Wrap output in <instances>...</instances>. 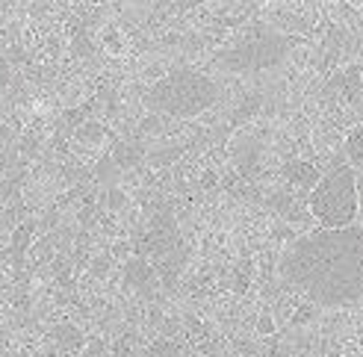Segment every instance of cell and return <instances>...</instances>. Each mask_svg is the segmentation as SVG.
I'll list each match as a JSON object with an SVG mask.
<instances>
[{
	"mask_svg": "<svg viewBox=\"0 0 363 357\" xmlns=\"http://www.w3.org/2000/svg\"><path fill=\"white\" fill-rule=\"evenodd\" d=\"M139 157H142V148L139 145H127V142H121V145H116V151H113V163L121 166V169H127V166H136Z\"/></svg>",
	"mask_w": 363,
	"mask_h": 357,
	"instance_id": "obj_8",
	"label": "cell"
},
{
	"mask_svg": "<svg viewBox=\"0 0 363 357\" xmlns=\"http://www.w3.org/2000/svg\"><path fill=\"white\" fill-rule=\"evenodd\" d=\"M311 216L322 227H349L357 219V174L352 166H337L311 192Z\"/></svg>",
	"mask_w": 363,
	"mask_h": 357,
	"instance_id": "obj_4",
	"label": "cell"
},
{
	"mask_svg": "<svg viewBox=\"0 0 363 357\" xmlns=\"http://www.w3.org/2000/svg\"><path fill=\"white\" fill-rule=\"evenodd\" d=\"M284 177L293 186H298V189H313L316 183H319V171H316V166H311V163H301V159H289V163H284Z\"/></svg>",
	"mask_w": 363,
	"mask_h": 357,
	"instance_id": "obj_6",
	"label": "cell"
},
{
	"mask_svg": "<svg viewBox=\"0 0 363 357\" xmlns=\"http://www.w3.org/2000/svg\"><path fill=\"white\" fill-rule=\"evenodd\" d=\"M53 336H57V343L62 348H77L83 343V334L74 325H57V328H53Z\"/></svg>",
	"mask_w": 363,
	"mask_h": 357,
	"instance_id": "obj_10",
	"label": "cell"
},
{
	"mask_svg": "<svg viewBox=\"0 0 363 357\" xmlns=\"http://www.w3.org/2000/svg\"><path fill=\"white\" fill-rule=\"evenodd\" d=\"M157 4H166V0H157Z\"/></svg>",
	"mask_w": 363,
	"mask_h": 357,
	"instance_id": "obj_15",
	"label": "cell"
},
{
	"mask_svg": "<svg viewBox=\"0 0 363 357\" xmlns=\"http://www.w3.org/2000/svg\"><path fill=\"white\" fill-rule=\"evenodd\" d=\"M281 280L319 307L363 298V227H319L298 237L278 263Z\"/></svg>",
	"mask_w": 363,
	"mask_h": 357,
	"instance_id": "obj_1",
	"label": "cell"
},
{
	"mask_svg": "<svg viewBox=\"0 0 363 357\" xmlns=\"http://www.w3.org/2000/svg\"><path fill=\"white\" fill-rule=\"evenodd\" d=\"M219 83L195 68H174L166 77H160L148 92L145 106L151 113L172 115V118H195L207 113L219 101Z\"/></svg>",
	"mask_w": 363,
	"mask_h": 357,
	"instance_id": "obj_2",
	"label": "cell"
},
{
	"mask_svg": "<svg viewBox=\"0 0 363 357\" xmlns=\"http://www.w3.org/2000/svg\"><path fill=\"white\" fill-rule=\"evenodd\" d=\"M9 80H12V68H9L6 57H0V95L9 89Z\"/></svg>",
	"mask_w": 363,
	"mask_h": 357,
	"instance_id": "obj_12",
	"label": "cell"
},
{
	"mask_svg": "<svg viewBox=\"0 0 363 357\" xmlns=\"http://www.w3.org/2000/svg\"><path fill=\"white\" fill-rule=\"evenodd\" d=\"M142 357H184V351H180V346L172 343V340H157V343H151L148 348H145Z\"/></svg>",
	"mask_w": 363,
	"mask_h": 357,
	"instance_id": "obj_11",
	"label": "cell"
},
{
	"mask_svg": "<svg viewBox=\"0 0 363 357\" xmlns=\"http://www.w3.org/2000/svg\"><path fill=\"white\" fill-rule=\"evenodd\" d=\"M204 0H174V6L180 9V12H186V9H195V6H201Z\"/></svg>",
	"mask_w": 363,
	"mask_h": 357,
	"instance_id": "obj_14",
	"label": "cell"
},
{
	"mask_svg": "<svg viewBox=\"0 0 363 357\" xmlns=\"http://www.w3.org/2000/svg\"><path fill=\"white\" fill-rule=\"evenodd\" d=\"M124 280L142 295H151L157 290V269L145 257H130L124 263Z\"/></svg>",
	"mask_w": 363,
	"mask_h": 357,
	"instance_id": "obj_5",
	"label": "cell"
},
{
	"mask_svg": "<svg viewBox=\"0 0 363 357\" xmlns=\"http://www.w3.org/2000/svg\"><path fill=\"white\" fill-rule=\"evenodd\" d=\"M346 154L352 159V166H363V124H357V128L349 133L346 139Z\"/></svg>",
	"mask_w": 363,
	"mask_h": 357,
	"instance_id": "obj_9",
	"label": "cell"
},
{
	"mask_svg": "<svg viewBox=\"0 0 363 357\" xmlns=\"http://www.w3.org/2000/svg\"><path fill=\"white\" fill-rule=\"evenodd\" d=\"M257 154H260V148L254 145V139L240 142L237 151H233V159H237V169H240L245 177H251L254 171H257Z\"/></svg>",
	"mask_w": 363,
	"mask_h": 357,
	"instance_id": "obj_7",
	"label": "cell"
},
{
	"mask_svg": "<svg viewBox=\"0 0 363 357\" xmlns=\"http://www.w3.org/2000/svg\"><path fill=\"white\" fill-rule=\"evenodd\" d=\"M101 128H98V124H92V121H89V124H83V128L77 130V139H101Z\"/></svg>",
	"mask_w": 363,
	"mask_h": 357,
	"instance_id": "obj_13",
	"label": "cell"
},
{
	"mask_svg": "<svg viewBox=\"0 0 363 357\" xmlns=\"http://www.w3.org/2000/svg\"><path fill=\"white\" fill-rule=\"evenodd\" d=\"M293 53V39L278 30H254L245 39L233 42L225 47L216 65L228 74H260V71H272L286 62V57Z\"/></svg>",
	"mask_w": 363,
	"mask_h": 357,
	"instance_id": "obj_3",
	"label": "cell"
}]
</instances>
